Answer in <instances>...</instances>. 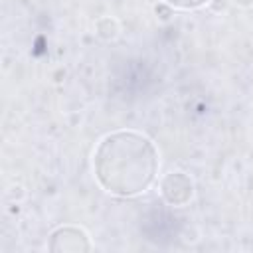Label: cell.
<instances>
[{
	"label": "cell",
	"mask_w": 253,
	"mask_h": 253,
	"mask_svg": "<svg viewBox=\"0 0 253 253\" xmlns=\"http://www.w3.org/2000/svg\"><path fill=\"white\" fill-rule=\"evenodd\" d=\"M160 160L154 142L136 130L109 132L93 150L97 184L119 198L146 192L154 184Z\"/></svg>",
	"instance_id": "1"
},
{
	"label": "cell",
	"mask_w": 253,
	"mask_h": 253,
	"mask_svg": "<svg viewBox=\"0 0 253 253\" xmlns=\"http://www.w3.org/2000/svg\"><path fill=\"white\" fill-rule=\"evenodd\" d=\"M47 249L53 253H85L91 251V239L81 227L61 225L49 233Z\"/></svg>",
	"instance_id": "2"
},
{
	"label": "cell",
	"mask_w": 253,
	"mask_h": 253,
	"mask_svg": "<svg viewBox=\"0 0 253 253\" xmlns=\"http://www.w3.org/2000/svg\"><path fill=\"white\" fill-rule=\"evenodd\" d=\"M160 194L170 206L182 208L194 198V182L184 172H170L160 180Z\"/></svg>",
	"instance_id": "3"
},
{
	"label": "cell",
	"mask_w": 253,
	"mask_h": 253,
	"mask_svg": "<svg viewBox=\"0 0 253 253\" xmlns=\"http://www.w3.org/2000/svg\"><path fill=\"white\" fill-rule=\"evenodd\" d=\"M119 22L113 16H101L95 20V34L97 38H101L103 42H113L119 38Z\"/></svg>",
	"instance_id": "4"
},
{
	"label": "cell",
	"mask_w": 253,
	"mask_h": 253,
	"mask_svg": "<svg viewBox=\"0 0 253 253\" xmlns=\"http://www.w3.org/2000/svg\"><path fill=\"white\" fill-rule=\"evenodd\" d=\"M162 2L176 10H198L206 4H210L211 0H162Z\"/></svg>",
	"instance_id": "5"
},
{
	"label": "cell",
	"mask_w": 253,
	"mask_h": 253,
	"mask_svg": "<svg viewBox=\"0 0 253 253\" xmlns=\"http://www.w3.org/2000/svg\"><path fill=\"white\" fill-rule=\"evenodd\" d=\"M208 6H210L213 12H221V10L227 8V0H211Z\"/></svg>",
	"instance_id": "6"
},
{
	"label": "cell",
	"mask_w": 253,
	"mask_h": 253,
	"mask_svg": "<svg viewBox=\"0 0 253 253\" xmlns=\"http://www.w3.org/2000/svg\"><path fill=\"white\" fill-rule=\"evenodd\" d=\"M237 2V6H241V8H249V6H253V0H235Z\"/></svg>",
	"instance_id": "7"
}]
</instances>
